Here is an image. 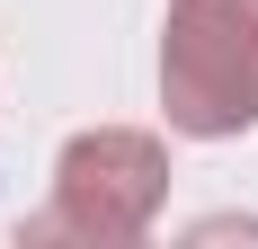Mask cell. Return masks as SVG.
Instances as JSON below:
<instances>
[{"label": "cell", "mask_w": 258, "mask_h": 249, "mask_svg": "<svg viewBox=\"0 0 258 249\" xmlns=\"http://www.w3.org/2000/svg\"><path fill=\"white\" fill-rule=\"evenodd\" d=\"M160 107L196 143H223V134L258 125V0H169Z\"/></svg>", "instance_id": "cell-1"}, {"label": "cell", "mask_w": 258, "mask_h": 249, "mask_svg": "<svg viewBox=\"0 0 258 249\" xmlns=\"http://www.w3.org/2000/svg\"><path fill=\"white\" fill-rule=\"evenodd\" d=\"M169 196V151L160 134H134V125H89L62 143L53 160V196L36 214V240H143Z\"/></svg>", "instance_id": "cell-2"}]
</instances>
